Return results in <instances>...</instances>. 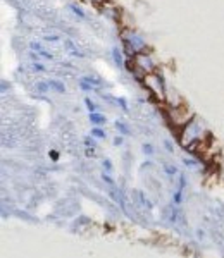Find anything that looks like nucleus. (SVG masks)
<instances>
[{
	"mask_svg": "<svg viewBox=\"0 0 224 258\" xmlns=\"http://www.w3.org/2000/svg\"><path fill=\"white\" fill-rule=\"evenodd\" d=\"M103 167H105V170H110V169H112L110 160H103Z\"/></svg>",
	"mask_w": 224,
	"mask_h": 258,
	"instance_id": "25",
	"label": "nucleus"
},
{
	"mask_svg": "<svg viewBox=\"0 0 224 258\" xmlns=\"http://www.w3.org/2000/svg\"><path fill=\"white\" fill-rule=\"evenodd\" d=\"M36 90H38V91H47L48 85H47V83H40V85H36Z\"/></svg>",
	"mask_w": 224,
	"mask_h": 258,
	"instance_id": "21",
	"label": "nucleus"
},
{
	"mask_svg": "<svg viewBox=\"0 0 224 258\" xmlns=\"http://www.w3.org/2000/svg\"><path fill=\"white\" fill-rule=\"evenodd\" d=\"M92 135L95 138H105V133H103V129H100V127H95L92 131Z\"/></svg>",
	"mask_w": 224,
	"mask_h": 258,
	"instance_id": "13",
	"label": "nucleus"
},
{
	"mask_svg": "<svg viewBox=\"0 0 224 258\" xmlns=\"http://www.w3.org/2000/svg\"><path fill=\"white\" fill-rule=\"evenodd\" d=\"M102 177H103V181H105V182H109V184H114V181H112V179L109 177V174H107V172H103Z\"/></svg>",
	"mask_w": 224,
	"mask_h": 258,
	"instance_id": "23",
	"label": "nucleus"
},
{
	"mask_svg": "<svg viewBox=\"0 0 224 258\" xmlns=\"http://www.w3.org/2000/svg\"><path fill=\"white\" fill-rule=\"evenodd\" d=\"M164 169H165V174H167V176H173V174L178 172V169L174 167V165H171V164H165Z\"/></svg>",
	"mask_w": 224,
	"mask_h": 258,
	"instance_id": "12",
	"label": "nucleus"
},
{
	"mask_svg": "<svg viewBox=\"0 0 224 258\" xmlns=\"http://www.w3.org/2000/svg\"><path fill=\"white\" fill-rule=\"evenodd\" d=\"M30 47H31L33 50H38V52H43V48H41V45L38 43V41H31Z\"/></svg>",
	"mask_w": 224,
	"mask_h": 258,
	"instance_id": "19",
	"label": "nucleus"
},
{
	"mask_svg": "<svg viewBox=\"0 0 224 258\" xmlns=\"http://www.w3.org/2000/svg\"><path fill=\"white\" fill-rule=\"evenodd\" d=\"M133 64H135L138 69H142L145 74H150V73H153V69H155V64H153L150 53L145 52V50L138 52L135 57H133Z\"/></svg>",
	"mask_w": 224,
	"mask_h": 258,
	"instance_id": "1",
	"label": "nucleus"
},
{
	"mask_svg": "<svg viewBox=\"0 0 224 258\" xmlns=\"http://www.w3.org/2000/svg\"><path fill=\"white\" fill-rule=\"evenodd\" d=\"M57 40H59V36H57V35H47V36H45V41H57Z\"/></svg>",
	"mask_w": 224,
	"mask_h": 258,
	"instance_id": "22",
	"label": "nucleus"
},
{
	"mask_svg": "<svg viewBox=\"0 0 224 258\" xmlns=\"http://www.w3.org/2000/svg\"><path fill=\"white\" fill-rule=\"evenodd\" d=\"M145 83H147V86L150 88V91H153V93H159V95H164V81L162 78L159 76V74H147V80H145Z\"/></svg>",
	"mask_w": 224,
	"mask_h": 258,
	"instance_id": "4",
	"label": "nucleus"
},
{
	"mask_svg": "<svg viewBox=\"0 0 224 258\" xmlns=\"http://www.w3.org/2000/svg\"><path fill=\"white\" fill-rule=\"evenodd\" d=\"M114 143H116V145H121V143H123V138H116V140H114Z\"/></svg>",
	"mask_w": 224,
	"mask_h": 258,
	"instance_id": "28",
	"label": "nucleus"
},
{
	"mask_svg": "<svg viewBox=\"0 0 224 258\" xmlns=\"http://www.w3.org/2000/svg\"><path fill=\"white\" fill-rule=\"evenodd\" d=\"M112 59H114L118 68H123V66H124L123 53H121V50H119V48H112Z\"/></svg>",
	"mask_w": 224,
	"mask_h": 258,
	"instance_id": "6",
	"label": "nucleus"
},
{
	"mask_svg": "<svg viewBox=\"0 0 224 258\" xmlns=\"http://www.w3.org/2000/svg\"><path fill=\"white\" fill-rule=\"evenodd\" d=\"M165 148H167V152H173V145L171 143H169V141H165Z\"/></svg>",
	"mask_w": 224,
	"mask_h": 258,
	"instance_id": "27",
	"label": "nucleus"
},
{
	"mask_svg": "<svg viewBox=\"0 0 224 258\" xmlns=\"http://www.w3.org/2000/svg\"><path fill=\"white\" fill-rule=\"evenodd\" d=\"M138 197H140V200H142V202H143V205H147V209H152V203L148 202L147 198H145V195H143V193H140Z\"/></svg>",
	"mask_w": 224,
	"mask_h": 258,
	"instance_id": "15",
	"label": "nucleus"
},
{
	"mask_svg": "<svg viewBox=\"0 0 224 258\" xmlns=\"http://www.w3.org/2000/svg\"><path fill=\"white\" fill-rule=\"evenodd\" d=\"M183 162H185V165H190V167H195V160H190V159L186 160V159H185Z\"/></svg>",
	"mask_w": 224,
	"mask_h": 258,
	"instance_id": "26",
	"label": "nucleus"
},
{
	"mask_svg": "<svg viewBox=\"0 0 224 258\" xmlns=\"http://www.w3.org/2000/svg\"><path fill=\"white\" fill-rule=\"evenodd\" d=\"M198 138V122L197 119H192L188 124H185L183 136H181V143L183 145H192L193 140Z\"/></svg>",
	"mask_w": 224,
	"mask_h": 258,
	"instance_id": "2",
	"label": "nucleus"
},
{
	"mask_svg": "<svg viewBox=\"0 0 224 258\" xmlns=\"http://www.w3.org/2000/svg\"><path fill=\"white\" fill-rule=\"evenodd\" d=\"M31 68H33V71H38V73H43V71H45V68L40 64V62H35V64H33Z\"/></svg>",
	"mask_w": 224,
	"mask_h": 258,
	"instance_id": "18",
	"label": "nucleus"
},
{
	"mask_svg": "<svg viewBox=\"0 0 224 258\" xmlns=\"http://www.w3.org/2000/svg\"><path fill=\"white\" fill-rule=\"evenodd\" d=\"M118 102H119V105H121V109H123V110H128L126 100H123V98H118Z\"/></svg>",
	"mask_w": 224,
	"mask_h": 258,
	"instance_id": "24",
	"label": "nucleus"
},
{
	"mask_svg": "<svg viewBox=\"0 0 224 258\" xmlns=\"http://www.w3.org/2000/svg\"><path fill=\"white\" fill-rule=\"evenodd\" d=\"M81 80H85L86 83H90V85H92L93 88H100V86H102V81L98 80V78H93V76H85V78H81Z\"/></svg>",
	"mask_w": 224,
	"mask_h": 258,
	"instance_id": "9",
	"label": "nucleus"
},
{
	"mask_svg": "<svg viewBox=\"0 0 224 258\" xmlns=\"http://www.w3.org/2000/svg\"><path fill=\"white\" fill-rule=\"evenodd\" d=\"M47 85H48V88L55 90L57 93H64V91H66V86L62 85L61 81H57V80H50V81H47Z\"/></svg>",
	"mask_w": 224,
	"mask_h": 258,
	"instance_id": "7",
	"label": "nucleus"
},
{
	"mask_svg": "<svg viewBox=\"0 0 224 258\" xmlns=\"http://www.w3.org/2000/svg\"><path fill=\"white\" fill-rule=\"evenodd\" d=\"M143 152L145 153H147V155H152V153H153V148H152V145H143Z\"/></svg>",
	"mask_w": 224,
	"mask_h": 258,
	"instance_id": "20",
	"label": "nucleus"
},
{
	"mask_svg": "<svg viewBox=\"0 0 224 258\" xmlns=\"http://www.w3.org/2000/svg\"><path fill=\"white\" fill-rule=\"evenodd\" d=\"M85 105H86V109H88L90 114H92V112H97V105H95L90 98H85Z\"/></svg>",
	"mask_w": 224,
	"mask_h": 258,
	"instance_id": "11",
	"label": "nucleus"
},
{
	"mask_svg": "<svg viewBox=\"0 0 224 258\" xmlns=\"http://www.w3.org/2000/svg\"><path fill=\"white\" fill-rule=\"evenodd\" d=\"M90 122H93V124H105V115H102V114H97V112H92L90 114Z\"/></svg>",
	"mask_w": 224,
	"mask_h": 258,
	"instance_id": "8",
	"label": "nucleus"
},
{
	"mask_svg": "<svg viewBox=\"0 0 224 258\" xmlns=\"http://www.w3.org/2000/svg\"><path fill=\"white\" fill-rule=\"evenodd\" d=\"M186 105H181V107H173V112H171V119L174 122H180V124H186L188 122V117H192V114L186 115Z\"/></svg>",
	"mask_w": 224,
	"mask_h": 258,
	"instance_id": "5",
	"label": "nucleus"
},
{
	"mask_svg": "<svg viewBox=\"0 0 224 258\" xmlns=\"http://www.w3.org/2000/svg\"><path fill=\"white\" fill-rule=\"evenodd\" d=\"M123 41L124 43H130L136 52H142V50H145V40L138 35V33H135L131 30H126L123 33Z\"/></svg>",
	"mask_w": 224,
	"mask_h": 258,
	"instance_id": "3",
	"label": "nucleus"
},
{
	"mask_svg": "<svg viewBox=\"0 0 224 258\" xmlns=\"http://www.w3.org/2000/svg\"><path fill=\"white\" fill-rule=\"evenodd\" d=\"M66 47H68V50H69V53H71V55H78V57H81V55H83L81 52H78V48L74 47L71 40H68V41H66Z\"/></svg>",
	"mask_w": 224,
	"mask_h": 258,
	"instance_id": "10",
	"label": "nucleus"
},
{
	"mask_svg": "<svg viewBox=\"0 0 224 258\" xmlns=\"http://www.w3.org/2000/svg\"><path fill=\"white\" fill-rule=\"evenodd\" d=\"M116 127H118V129H121V133H123V135H128V127L124 126L123 122H119V120H118V122H116Z\"/></svg>",
	"mask_w": 224,
	"mask_h": 258,
	"instance_id": "16",
	"label": "nucleus"
},
{
	"mask_svg": "<svg viewBox=\"0 0 224 258\" xmlns=\"http://www.w3.org/2000/svg\"><path fill=\"white\" fill-rule=\"evenodd\" d=\"M69 9H71V11L74 12V14L80 16V18H85V12H83V11L80 9V7H76V6H69Z\"/></svg>",
	"mask_w": 224,
	"mask_h": 258,
	"instance_id": "14",
	"label": "nucleus"
},
{
	"mask_svg": "<svg viewBox=\"0 0 224 258\" xmlns=\"http://www.w3.org/2000/svg\"><path fill=\"white\" fill-rule=\"evenodd\" d=\"M181 193H183V191L178 189L176 195H174V203H176V205H180V203H181Z\"/></svg>",
	"mask_w": 224,
	"mask_h": 258,
	"instance_id": "17",
	"label": "nucleus"
}]
</instances>
